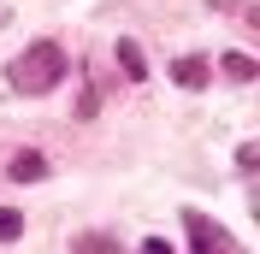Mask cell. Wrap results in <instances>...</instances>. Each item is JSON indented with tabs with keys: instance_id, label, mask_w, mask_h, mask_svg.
I'll list each match as a JSON object with an SVG mask.
<instances>
[{
	"instance_id": "obj_2",
	"label": "cell",
	"mask_w": 260,
	"mask_h": 254,
	"mask_svg": "<svg viewBox=\"0 0 260 254\" xmlns=\"http://www.w3.org/2000/svg\"><path fill=\"white\" fill-rule=\"evenodd\" d=\"M183 225H189V242H195V254H237V242L225 237V225H213L207 213H183Z\"/></svg>"
},
{
	"instance_id": "obj_1",
	"label": "cell",
	"mask_w": 260,
	"mask_h": 254,
	"mask_svg": "<svg viewBox=\"0 0 260 254\" xmlns=\"http://www.w3.org/2000/svg\"><path fill=\"white\" fill-rule=\"evenodd\" d=\"M6 83H12L18 95H48V89H59V83H65L59 42H36V48H24L12 59V71H6Z\"/></svg>"
},
{
	"instance_id": "obj_4",
	"label": "cell",
	"mask_w": 260,
	"mask_h": 254,
	"mask_svg": "<svg viewBox=\"0 0 260 254\" xmlns=\"http://www.w3.org/2000/svg\"><path fill=\"white\" fill-rule=\"evenodd\" d=\"M6 177H12V183H42V177H48V160L36 154V148H24V154H12Z\"/></svg>"
},
{
	"instance_id": "obj_7",
	"label": "cell",
	"mask_w": 260,
	"mask_h": 254,
	"mask_svg": "<svg viewBox=\"0 0 260 254\" xmlns=\"http://www.w3.org/2000/svg\"><path fill=\"white\" fill-rule=\"evenodd\" d=\"M12 237H24V213L18 207H0V242H12Z\"/></svg>"
},
{
	"instance_id": "obj_9",
	"label": "cell",
	"mask_w": 260,
	"mask_h": 254,
	"mask_svg": "<svg viewBox=\"0 0 260 254\" xmlns=\"http://www.w3.org/2000/svg\"><path fill=\"white\" fill-rule=\"evenodd\" d=\"M142 254H172V242H166V237H148V242H142Z\"/></svg>"
},
{
	"instance_id": "obj_5",
	"label": "cell",
	"mask_w": 260,
	"mask_h": 254,
	"mask_svg": "<svg viewBox=\"0 0 260 254\" xmlns=\"http://www.w3.org/2000/svg\"><path fill=\"white\" fill-rule=\"evenodd\" d=\"M118 65H124V77H130V83H142V77H148V65H142V48H136L130 36L118 42Z\"/></svg>"
},
{
	"instance_id": "obj_8",
	"label": "cell",
	"mask_w": 260,
	"mask_h": 254,
	"mask_svg": "<svg viewBox=\"0 0 260 254\" xmlns=\"http://www.w3.org/2000/svg\"><path fill=\"white\" fill-rule=\"evenodd\" d=\"M71 254H118V248H113V237H77Z\"/></svg>"
},
{
	"instance_id": "obj_3",
	"label": "cell",
	"mask_w": 260,
	"mask_h": 254,
	"mask_svg": "<svg viewBox=\"0 0 260 254\" xmlns=\"http://www.w3.org/2000/svg\"><path fill=\"white\" fill-rule=\"evenodd\" d=\"M207 59H201V53H183L178 65H172V83H178V89H207Z\"/></svg>"
},
{
	"instance_id": "obj_6",
	"label": "cell",
	"mask_w": 260,
	"mask_h": 254,
	"mask_svg": "<svg viewBox=\"0 0 260 254\" xmlns=\"http://www.w3.org/2000/svg\"><path fill=\"white\" fill-rule=\"evenodd\" d=\"M219 65H225V77H237V83H248V77H254V59H248V53H225Z\"/></svg>"
}]
</instances>
